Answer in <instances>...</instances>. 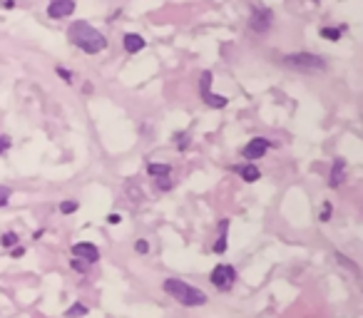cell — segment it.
I'll list each match as a JSON object with an SVG mask.
<instances>
[{
	"label": "cell",
	"instance_id": "6da1fadb",
	"mask_svg": "<svg viewBox=\"0 0 363 318\" xmlns=\"http://www.w3.org/2000/svg\"><path fill=\"white\" fill-rule=\"evenodd\" d=\"M67 35L72 40V45L80 47L82 53H87V55H97V53H102L107 47V38L100 30H95L90 22H85V20H75L70 25Z\"/></svg>",
	"mask_w": 363,
	"mask_h": 318
},
{
	"label": "cell",
	"instance_id": "5b68a950",
	"mask_svg": "<svg viewBox=\"0 0 363 318\" xmlns=\"http://www.w3.org/2000/svg\"><path fill=\"white\" fill-rule=\"evenodd\" d=\"M209 281L214 283V288L229 291L231 286H234V281H236V268L231 263H216L214 271L209 274Z\"/></svg>",
	"mask_w": 363,
	"mask_h": 318
},
{
	"label": "cell",
	"instance_id": "9a60e30c",
	"mask_svg": "<svg viewBox=\"0 0 363 318\" xmlns=\"http://www.w3.org/2000/svg\"><path fill=\"white\" fill-rule=\"evenodd\" d=\"M87 311H90V308H87V306H85V303H72V306H70V308H67V311H65V316H67V318L87 316Z\"/></svg>",
	"mask_w": 363,
	"mask_h": 318
},
{
	"label": "cell",
	"instance_id": "2e32d148",
	"mask_svg": "<svg viewBox=\"0 0 363 318\" xmlns=\"http://www.w3.org/2000/svg\"><path fill=\"white\" fill-rule=\"evenodd\" d=\"M344 33V28H321V38L326 40H338Z\"/></svg>",
	"mask_w": 363,
	"mask_h": 318
},
{
	"label": "cell",
	"instance_id": "f1b7e54d",
	"mask_svg": "<svg viewBox=\"0 0 363 318\" xmlns=\"http://www.w3.org/2000/svg\"><path fill=\"white\" fill-rule=\"evenodd\" d=\"M0 5H3V8H13V5H15V0H0Z\"/></svg>",
	"mask_w": 363,
	"mask_h": 318
},
{
	"label": "cell",
	"instance_id": "d4e9b609",
	"mask_svg": "<svg viewBox=\"0 0 363 318\" xmlns=\"http://www.w3.org/2000/svg\"><path fill=\"white\" fill-rule=\"evenodd\" d=\"M58 75L65 80V82H72V72L70 70H65V67H58Z\"/></svg>",
	"mask_w": 363,
	"mask_h": 318
},
{
	"label": "cell",
	"instance_id": "f546056e",
	"mask_svg": "<svg viewBox=\"0 0 363 318\" xmlns=\"http://www.w3.org/2000/svg\"><path fill=\"white\" fill-rule=\"evenodd\" d=\"M50 3H53V0H50Z\"/></svg>",
	"mask_w": 363,
	"mask_h": 318
},
{
	"label": "cell",
	"instance_id": "d6986e66",
	"mask_svg": "<svg viewBox=\"0 0 363 318\" xmlns=\"http://www.w3.org/2000/svg\"><path fill=\"white\" fill-rule=\"evenodd\" d=\"M15 243H18V234H13V231L3 234V246H15Z\"/></svg>",
	"mask_w": 363,
	"mask_h": 318
},
{
	"label": "cell",
	"instance_id": "8992f818",
	"mask_svg": "<svg viewBox=\"0 0 363 318\" xmlns=\"http://www.w3.org/2000/svg\"><path fill=\"white\" fill-rule=\"evenodd\" d=\"M271 20H274V13H271L269 8H254V13H251V20H249V25H251V30H254V33L264 35L269 28H271Z\"/></svg>",
	"mask_w": 363,
	"mask_h": 318
},
{
	"label": "cell",
	"instance_id": "ac0fdd59",
	"mask_svg": "<svg viewBox=\"0 0 363 318\" xmlns=\"http://www.w3.org/2000/svg\"><path fill=\"white\" fill-rule=\"evenodd\" d=\"M10 197H13V189L0 187V206H8V202H10Z\"/></svg>",
	"mask_w": 363,
	"mask_h": 318
},
{
	"label": "cell",
	"instance_id": "e0dca14e",
	"mask_svg": "<svg viewBox=\"0 0 363 318\" xmlns=\"http://www.w3.org/2000/svg\"><path fill=\"white\" fill-rule=\"evenodd\" d=\"M336 259H338V263H341V266H348V268H351L353 274H358V266H356V263L351 261L348 256H344V254H338V251H336Z\"/></svg>",
	"mask_w": 363,
	"mask_h": 318
},
{
	"label": "cell",
	"instance_id": "44dd1931",
	"mask_svg": "<svg viewBox=\"0 0 363 318\" xmlns=\"http://www.w3.org/2000/svg\"><path fill=\"white\" fill-rule=\"evenodd\" d=\"M72 268H75V271H80V274H85V271L90 268V263L82 261V259H72Z\"/></svg>",
	"mask_w": 363,
	"mask_h": 318
},
{
	"label": "cell",
	"instance_id": "3957f363",
	"mask_svg": "<svg viewBox=\"0 0 363 318\" xmlns=\"http://www.w3.org/2000/svg\"><path fill=\"white\" fill-rule=\"evenodd\" d=\"M281 65H286L291 70H301V72H321L326 70V60L313 53H291V55L279 57Z\"/></svg>",
	"mask_w": 363,
	"mask_h": 318
},
{
	"label": "cell",
	"instance_id": "4316f807",
	"mask_svg": "<svg viewBox=\"0 0 363 318\" xmlns=\"http://www.w3.org/2000/svg\"><path fill=\"white\" fill-rule=\"evenodd\" d=\"M22 254H25V249H22V246H15V249H13V259H20Z\"/></svg>",
	"mask_w": 363,
	"mask_h": 318
},
{
	"label": "cell",
	"instance_id": "7a4b0ae2",
	"mask_svg": "<svg viewBox=\"0 0 363 318\" xmlns=\"http://www.w3.org/2000/svg\"><path fill=\"white\" fill-rule=\"evenodd\" d=\"M162 288H164V293H170L177 303H182V306H204L209 296L204 293V291H199V288H194L191 283H184L182 279H167L162 283Z\"/></svg>",
	"mask_w": 363,
	"mask_h": 318
},
{
	"label": "cell",
	"instance_id": "cb8c5ba5",
	"mask_svg": "<svg viewBox=\"0 0 363 318\" xmlns=\"http://www.w3.org/2000/svg\"><path fill=\"white\" fill-rule=\"evenodd\" d=\"M8 147H10V137H8V134H0V154L8 150Z\"/></svg>",
	"mask_w": 363,
	"mask_h": 318
},
{
	"label": "cell",
	"instance_id": "8fae6325",
	"mask_svg": "<svg viewBox=\"0 0 363 318\" xmlns=\"http://www.w3.org/2000/svg\"><path fill=\"white\" fill-rule=\"evenodd\" d=\"M344 177H346V162L341 157H336V159H333V167H331V177H328V187L338 189L344 184Z\"/></svg>",
	"mask_w": 363,
	"mask_h": 318
},
{
	"label": "cell",
	"instance_id": "83f0119b",
	"mask_svg": "<svg viewBox=\"0 0 363 318\" xmlns=\"http://www.w3.org/2000/svg\"><path fill=\"white\" fill-rule=\"evenodd\" d=\"M164 179H167V177H164ZM157 187L159 189H172V182H162V179H159V182H157Z\"/></svg>",
	"mask_w": 363,
	"mask_h": 318
},
{
	"label": "cell",
	"instance_id": "277c9868",
	"mask_svg": "<svg viewBox=\"0 0 363 318\" xmlns=\"http://www.w3.org/2000/svg\"><path fill=\"white\" fill-rule=\"evenodd\" d=\"M211 82H214V75H211V70H204L202 77H199V90H202V100L214 107V110H222V107H227L229 105V100L224 97V94H214L211 92Z\"/></svg>",
	"mask_w": 363,
	"mask_h": 318
},
{
	"label": "cell",
	"instance_id": "30bf717a",
	"mask_svg": "<svg viewBox=\"0 0 363 318\" xmlns=\"http://www.w3.org/2000/svg\"><path fill=\"white\" fill-rule=\"evenodd\" d=\"M144 45H147V40L142 38V35H137V33H125L122 35V47H125V53H139V50H144Z\"/></svg>",
	"mask_w": 363,
	"mask_h": 318
},
{
	"label": "cell",
	"instance_id": "52a82bcc",
	"mask_svg": "<svg viewBox=\"0 0 363 318\" xmlns=\"http://www.w3.org/2000/svg\"><path fill=\"white\" fill-rule=\"evenodd\" d=\"M72 256L82 259V261H87V263H95V261H100V249L90 241H80L72 246Z\"/></svg>",
	"mask_w": 363,
	"mask_h": 318
},
{
	"label": "cell",
	"instance_id": "7402d4cb",
	"mask_svg": "<svg viewBox=\"0 0 363 318\" xmlns=\"http://www.w3.org/2000/svg\"><path fill=\"white\" fill-rule=\"evenodd\" d=\"M134 251H137V254H147V251H150V243L144 241V239H139V241L134 243Z\"/></svg>",
	"mask_w": 363,
	"mask_h": 318
},
{
	"label": "cell",
	"instance_id": "4fadbf2b",
	"mask_svg": "<svg viewBox=\"0 0 363 318\" xmlns=\"http://www.w3.org/2000/svg\"><path fill=\"white\" fill-rule=\"evenodd\" d=\"M227 226H229V222H222V236H219V241L214 243V254H224L227 251Z\"/></svg>",
	"mask_w": 363,
	"mask_h": 318
},
{
	"label": "cell",
	"instance_id": "5bb4252c",
	"mask_svg": "<svg viewBox=\"0 0 363 318\" xmlns=\"http://www.w3.org/2000/svg\"><path fill=\"white\" fill-rule=\"evenodd\" d=\"M147 172H150V177H170V172H172V167L170 164H150L147 167Z\"/></svg>",
	"mask_w": 363,
	"mask_h": 318
},
{
	"label": "cell",
	"instance_id": "ba28073f",
	"mask_svg": "<svg viewBox=\"0 0 363 318\" xmlns=\"http://www.w3.org/2000/svg\"><path fill=\"white\" fill-rule=\"evenodd\" d=\"M75 13V0H53L47 5V15L53 20H62Z\"/></svg>",
	"mask_w": 363,
	"mask_h": 318
},
{
	"label": "cell",
	"instance_id": "7c38bea8",
	"mask_svg": "<svg viewBox=\"0 0 363 318\" xmlns=\"http://www.w3.org/2000/svg\"><path fill=\"white\" fill-rule=\"evenodd\" d=\"M236 172H239V177H241L244 182H249V184H254V182L261 179V172H259V167H254V164H244V167H239Z\"/></svg>",
	"mask_w": 363,
	"mask_h": 318
},
{
	"label": "cell",
	"instance_id": "603a6c76",
	"mask_svg": "<svg viewBox=\"0 0 363 318\" xmlns=\"http://www.w3.org/2000/svg\"><path fill=\"white\" fill-rule=\"evenodd\" d=\"M319 219H321V222H328V219H331V204H328V202L321 206V214H319Z\"/></svg>",
	"mask_w": 363,
	"mask_h": 318
},
{
	"label": "cell",
	"instance_id": "ffe728a7",
	"mask_svg": "<svg viewBox=\"0 0 363 318\" xmlns=\"http://www.w3.org/2000/svg\"><path fill=\"white\" fill-rule=\"evenodd\" d=\"M77 202H62V204H60V211H62V214H72V211H77Z\"/></svg>",
	"mask_w": 363,
	"mask_h": 318
},
{
	"label": "cell",
	"instance_id": "9c48e42d",
	"mask_svg": "<svg viewBox=\"0 0 363 318\" xmlns=\"http://www.w3.org/2000/svg\"><path fill=\"white\" fill-rule=\"evenodd\" d=\"M269 139H264V137H254V139H249V144L244 147V157L247 159H261L264 154L269 152Z\"/></svg>",
	"mask_w": 363,
	"mask_h": 318
},
{
	"label": "cell",
	"instance_id": "484cf974",
	"mask_svg": "<svg viewBox=\"0 0 363 318\" xmlns=\"http://www.w3.org/2000/svg\"><path fill=\"white\" fill-rule=\"evenodd\" d=\"M107 222H110V224H119V222H122V216H119V214H110V216H107Z\"/></svg>",
	"mask_w": 363,
	"mask_h": 318
}]
</instances>
